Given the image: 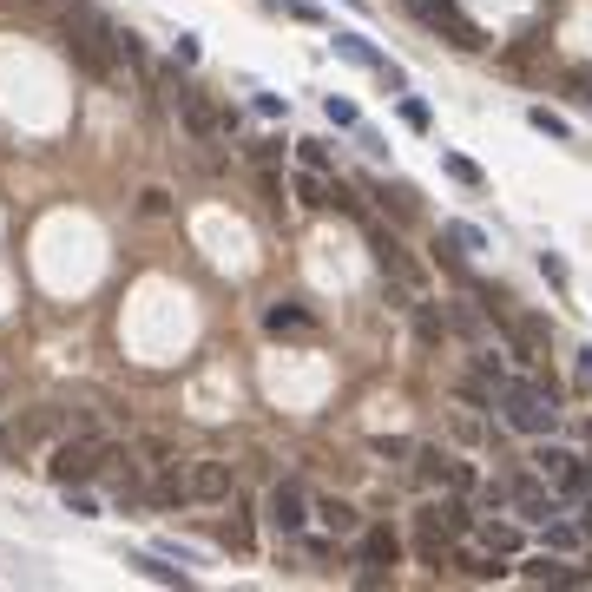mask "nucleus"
I'll return each instance as SVG.
<instances>
[{"label":"nucleus","mask_w":592,"mask_h":592,"mask_svg":"<svg viewBox=\"0 0 592 592\" xmlns=\"http://www.w3.org/2000/svg\"><path fill=\"white\" fill-rule=\"evenodd\" d=\"M152 494L178 500V507H224V500H237V481L224 461H172V468L158 474Z\"/></svg>","instance_id":"nucleus-1"},{"label":"nucleus","mask_w":592,"mask_h":592,"mask_svg":"<svg viewBox=\"0 0 592 592\" xmlns=\"http://www.w3.org/2000/svg\"><path fill=\"white\" fill-rule=\"evenodd\" d=\"M79 421L66 408H20L14 421H0V454L7 461H33L40 448H53L60 435H73Z\"/></svg>","instance_id":"nucleus-2"},{"label":"nucleus","mask_w":592,"mask_h":592,"mask_svg":"<svg viewBox=\"0 0 592 592\" xmlns=\"http://www.w3.org/2000/svg\"><path fill=\"white\" fill-rule=\"evenodd\" d=\"M106 461H112V441L93 435V428H73V435H60V441L47 448V481L79 487V481H93Z\"/></svg>","instance_id":"nucleus-3"},{"label":"nucleus","mask_w":592,"mask_h":592,"mask_svg":"<svg viewBox=\"0 0 592 592\" xmlns=\"http://www.w3.org/2000/svg\"><path fill=\"white\" fill-rule=\"evenodd\" d=\"M500 402H507V428H520V435H553L560 428V408H553V395L540 382H507Z\"/></svg>","instance_id":"nucleus-4"},{"label":"nucleus","mask_w":592,"mask_h":592,"mask_svg":"<svg viewBox=\"0 0 592 592\" xmlns=\"http://www.w3.org/2000/svg\"><path fill=\"white\" fill-rule=\"evenodd\" d=\"M408 14H415L421 27L448 33V40H454V47H461V53H481V47H487V40H481V27H474V20L461 14L454 0H408Z\"/></svg>","instance_id":"nucleus-5"},{"label":"nucleus","mask_w":592,"mask_h":592,"mask_svg":"<svg viewBox=\"0 0 592 592\" xmlns=\"http://www.w3.org/2000/svg\"><path fill=\"white\" fill-rule=\"evenodd\" d=\"M264 520L277 533H303V527H310V494H303L296 481H277V487H270V500H264Z\"/></svg>","instance_id":"nucleus-6"},{"label":"nucleus","mask_w":592,"mask_h":592,"mask_svg":"<svg viewBox=\"0 0 592 592\" xmlns=\"http://www.w3.org/2000/svg\"><path fill=\"white\" fill-rule=\"evenodd\" d=\"M415 553H421V566H435V573H441V566H454V533L441 527L428 507L415 514Z\"/></svg>","instance_id":"nucleus-7"},{"label":"nucleus","mask_w":592,"mask_h":592,"mask_svg":"<svg viewBox=\"0 0 592 592\" xmlns=\"http://www.w3.org/2000/svg\"><path fill=\"white\" fill-rule=\"evenodd\" d=\"M421 481L448 487V494H468V487H474V468H468V461H454V454H441V448H428V454H421Z\"/></svg>","instance_id":"nucleus-8"},{"label":"nucleus","mask_w":592,"mask_h":592,"mask_svg":"<svg viewBox=\"0 0 592 592\" xmlns=\"http://www.w3.org/2000/svg\"><path fill=\"white\" fill-rule=\"evenodd\" d=\"M178 119H185L191 139H218V132H224V112L211 106L204 93H185V86H178Z\"/></svg>","instance_id":"nucleus-9"},{"label":"nucleus","mask_w":592,"mask_h":592,"mask_svg":"<svg viewBox=\"0 0 592 592\" xmlns=\"http://www.w3.org/2000/svg\"><path fill=\"white\" fill-rule=\"evenodd\" d=\"M533 461H540V474H546L553 487H560V494H586V468H579V461H573L566 448H540Z\"/></svg>","instance_id":"nucleus-10"},{"label":"nucleus","mask_w":592,"mask_h":592,"mask_svg":"<svg viewBox=\"0 0 592 592\" xmlns=\"http://www.w3.org/2000/svg\"><path fill=\"white\" fill-rule=\"evenodd\" d=\"M369 250H375V264L389 270V277H402L408 290H421V283H428V277H421V264H408V250L395 244V237H382V231H375V237H369Z\"/></svg>","instance_id":"nucleus-11"},{"label":"nucleus","mask_w":592,"mask_h":592,"mask_svg":"<svg viewBox=\"0 0 592 592\" xmlns=\"http://www.w3.org/2000/svg\"><path fill=\"white\" fill-rule=\"evenodd\" d=\"M264 329H270V336H316V316L303 310V303H270Z\"/></svg>","instance_id":"nucleus-12"},{"label":"nucleus","mask_w":592,"mask_h":592,"mask_svg":"<svg viewBox=\"0 0 592 592\" xmlns=\"http://www.w3.org/2000/svg\"><path fill=\"white\" fill-rule=\"evenodd\" d=\"M362 560H369L375 573L402 560V540H395V527H362Z\"/></svg>","instance_id":"nucleus-13"},{"label":"nucleus","mask_w":592,"mask_h":592,"mask_svg":"<svg viewBox=\"0 0 592 592\" xmlns=\"http://www.w3.org/2000/svg\"><path fill=\"white\" fill-rule=\"evenodd\" d=\"M520 579H533V586H573V566H560V560H546V553H533V560H520Z\"/></svg>","instance_id":"nucleus-14"},{"label":"nucleus","mask_w":592,"mask_h":592,"mask_svg":"<svg viewBox=\"0 0 592 592\" xmlns=\"http://www.w3.org/2000/svg\"><path fill=\"white\" fill-rule=\"evenodd\" d=\"M507 336H514L520 362H540V356H546V329L533 323V316H514V323H507Z\"/></svg>","instance_id":"nucleus-15"},{"label":"nucleus","mask_w":592,"mask_h":592,"mask_svg":"<svg viewBox=\"0 0 592 592\" xmlns=\"http://www.w3.org/2000/svg\"><path fill=\"white\" fill-rule=\"evenodd\" d=\"M310 514L323 520L329 533H362V520H356V507H349V500H310Z\"/></svg>","instance_id":"nucleus-16"},{"label":"nucleus","mask_w":592,"mask_h":592,"mask_svg":"<svg viewBox=\"0 0 592 592\" xmlns=\"http://www.w3.org/2000/svg\"><path fill=\"white\" fill-rule=\"evenodd\" d=\"M507 494H514V507H520V514H527V520H553V514H560V500H553V494H540V487H533V481L507 487Z\"/></svg>","instance_id":"nucleus-17"},{"label":"nucleus","mask_w":592,"mask_h":592,"mask_svg":"<svg viewBox=\"0 0 592 592\" xmlns=\"http://www.w3.org/2000/svg\"><path fill=\"white\" fill-rule=\"evenodd\" d=\"M336 53H343V60H356V66H375V73L389 66V60H382V53L369 47V40H356V33H336Z\"/></svg>","instance_id":"nucleus-18"},{"label":"nucleus","mask_w":592,"mask_h":592,"mask_svg":"<svg viewBox=\"0 0 592 592\" xmlns=\"http://www.w3.org/2000/svg\"><path fill=\"white\" fill-rule=\"evenodd\" d=\"M139 218L165 224V218H172V191H165V185H145V191H139Z\"/></svg>","instance_id":"nucleus-19"},{"label":"nucleus","mask_w":592,"mask_h":592,"mask_svg":"<svg viewBox=\"0 0 592 592\" xmlns=\"http://www.w3.org/2000/svg\"><path fill=\"white\" fill-rule=\"evenodd\" d=\"M428 514H435V520H441V527H448V533H468V527H474V514H468V507H461V494H448V500H441V507H428Z\"/></svg>","instance_id":"nucleus-20"},{"label":"nucleus","mask_w":592,"mask_h":592,"mask_svg":"<svg viewBox=\"0 0 592 592\" xmlns=\"http://www.w3.org/2000/svg\"><path fill=\"white\" fill-rule=\"evenodd\" d=\"M481 540L494 546V553H514V546H520V533L507 527V520H494V527H481Z\"/></svg>","instance_id":"nucleus-21"},{"label":"nucleus","mask_w":592,"mask_h":592,"mask_svg":"<svg viewBox=\"0 0 592 592\" xmlns=\"http://www.w3.org/2000/svg\"><path fill=\"white\" fill-rule=\"evenodd\" d=\"M296 145H303V152H296V158H303L310 172H329V145H323V139H296Z\"/></svg>","instance_id":"nucleus-22"},{"label":"nucleus","mask_w":592,"mask_h":592,"mask_svg":"<svg viewBox=\"0 0 592 592\" xmlns=\"http://www.w3.org/2000/svg\"><path fill=\"white\" fill-rule=\"evenodd\" d=\"M527 119H533V125H540L546 139H566V119H553V112H546V106H533V112H527Z\"/></svg>","instance_id":"nucleus-23"},{"label":"nucleus","mask_w":592,"mask_h":592,"mask_svg":"<svg viewBox=\"0 0 592 592\" xmlns=\"http://www.w3.org/2000/svg\"><path fill=\"white\" fill-rule=\"evenodd\" d=\"M402 125H415V132H428V106H421V99H402Z\"/></svg>","instance_id":"nucleus-24"},{"label":"nucleus","mask_w":592,"mask_h":592,"mask_svg":"<svg viewBox=\"0 0 592 592\" xmlns=\"http://www.w3.org/2000/svg\"><path fill=\"white\" fill-rule=\"evenodd\" d=\"M448 178H461V185H481V165H468V158H448Z\"/></svg>","instance_id":"nucleus-25"},{"label":"nucleus","mask_w":592,"mask_h":592,"mask_svg":"<svg viewBox=\"0 0 592 592\" xmlns=\"http://www.w3.org/2000/svg\"><path fill=\"white\" fill-rule=\"evenodd\" d=\"M224 540H231V546H250V520H244V514L224 520Z\"/></svg>","instance_id":"nucleus-26"},{"label":"nucleus","mask_w":592,"mask_h":592,"mask_svg":"<svg viewBox=\"0 0 592 592\" xmlns=\"http://www.w3.org/2000/svg\"><path fill=\"white\" fill-rule=\"evenodd\" d=\"M448 237H454V244H468V250H481V231H474V224H448Z\"/></svg>","instance_id":"nucleus-27"},{"label":"nucleus","mask_w":592,"mask_h":592,"mask_svg":"<svg viewBox=\"0 0 592 592\" xmlns=\"http://www.w3.org/2000/svg\"><path fill=\"white\" fill-rule=\"evenodd\" d=\"M573 93H579V99L592 106V66H573Z\"/></svg>","instance_id":"nucleus-28"},{"label":"nucleus","mask_w":592,"mask_h":592,"mask_svg":"<svg viewBox=\"0 0 592 592\" xmlns=\"http://www.w3.org/2000/svg\"><path fill=\"white\" fill-rule=\"evenodd\" d=\"M0 7H47V0H0Z\"/></svg>","instance_id":"nucleus-29"},{"label":"nucleus","mask_w":592,"mask_h":592,"mask_svg":"<svg viewBox=\"0 0 592 592\" xmlns=\"http://www.w3.org/2000/svg\"><path fill=\"white\" fill-rule=\"evenodd\" d=\"M586 369H592V349H586Z\"/></svg>","instance_id":"nucleus-30"}]
</instances>
